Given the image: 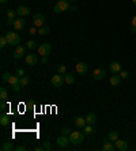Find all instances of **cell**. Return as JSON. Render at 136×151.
<instances>
[{"label": "cell", "instance_id": "1", "mask_svg": "<svg viewBox=\"0 0 136 151\" xmlns=\"http://www.w3.org/2000/svg\"><path fill=\"white\" fill-rule=\"evenodd\" d=\"M84 140V134L79 131H72L70 135V142L72 144H80Z\"/></svg>", "mask_w": 136, "mask_h": 151}, {"label": "cell", "instance_id": "2", "mask_svg": "<svg viewBox=\"0 0 136 151\" xmlns=\"http://www.w3.org/2000/svg\"><path fill=\"white\" fill-rule=\"evenodd\" d=\"M33 25L37 26V27H42V26L45 25V17L42 14H40V12H37V14L33 15Z\"/></svg>", "mask_w": 136, "mask_h": 151}, {"label": "cell", "instance_id": "3", "mask_svg": "<svg viewBox=\"0 0 136 151\" xmlns=\"http://www.w3.org/2000/svg\"><path fill=\"white\" fill-rule=\"evenodd\" d=\"M50 83H52L55 87H61L63 83H65V82H64V75H61V74L53 75V76L50 78Z\"/></svg>", "mask_w": 136, "mask_h": 151}, {"label": "cell", "instance_id": "4", "mask_svg": "<svg viewBox=\"0 0 136 151\" xmlns=\"http://www.w3.org/2000/svg\"><path fill=\"white\" fill-rule=\"evenodd\" d=\"M50 50H52V45L49 42L41 44L38 46V55H41V56H48L49 53H50Z\"/></svg>", "mask_w": 136, "mask_h": 151}, {"label": "cell", "instance_id": "5", "mask_svg": "<svg viewBox=\"0 0 136 151\" xmlns=\"http://www.w3.org/2000/svg\"><path fill=\"white\" fill-rule=\"evenodd\" d=\"M57 146L61 148H67L68 147V144L71 143L70 142V136H67V135H61V136L57 137Z\"/></svg>", "mask_w": 136, "mask_h": 151}, {"label": "cell", "instance_id": "6", "mask_svg": "<svg viewBox=\"0 0 136 151\" xmlns=\"http://www.w3.org/2000/svg\"><path fill=\"white\" fill-rule=\"evenodd\" d=\"M93 78H94L95 81H104L105 78H106V71L102 70V68H95L93 71Z\"/></svg>", "mask_w": 136, "mask_h": 151}, {"label": "cell", "instance_id": "7", "mask_svg": "<svg viewBox=\"0 0 136 151\" xmlns=\"http://www.w3.org/2000/svg\"><path fill=\"white\" fill-rule=\"evenodd\" d=\"M56 6L59 7L60 12H63V11H67V10H70L71 7V4H70V0H59L56 3Z\"/></svg>", "mask_w": 136, "mask_h": 151}, {"label": "cell", "instance_id": "8", "mask_svg": "<svg viewBox=\"0 0 136 151\" xmlns=\"http://www.w3.org/2000/svg\"><path fill=\"white\" fill-rule=\"evenodd\" d=\"M17 14H18V17H22V18L27 17V15H30V8L26 7V6H18Z\"/></svg>", "mask_w": 136, "mask_h": 151}, {"label": "cell", "instance_id": "9", "mask_svg": "<svg viewBox=\"0 0 136 151\" xmlns=\"http://www.w3.org/2000/svg\"><path fill=\"white\" fill-rule=\"evenodd\" d=\"M75 70H76V72L79 75H84L89 70V65L86 63H79V61H78L76 65H75Z\"/></svg>", "mask_w": 136, "mask_h": 151}, {"label": "cell", "instance_id": "10", "mask_svg": "<svg viewBox=\"0 0 136 151\" xmlns=\"http://www.w3.org/2000/svg\"><path fill=\"white\" fill-rule=\"evenodd\" d=\"M26 53V48L22 45L15 46V52H14V59H22Z\"/></svg>", "mask_w": 136, "mask_h": 151}, {"label": "cell", "instance_id": "11", "mask_svg": "<svg viewBox=\"0 0 136 151\" xmlns=\"http://www.w3.org/2000/svg\"><path fill=\"white\" fill-rule=\"evenodd\" d=\"M114 146H116V150L119 151H127L128 150V143L125 140H121V139H117L114 142Z\"/></svg>", "mask_w": 136, "mask_h": 151}, {"label": "cell", "instance_id": "12", "mask_svg": "<svg viewBox=\"0 0 136 151\" xmlns=\"http://www.w3.org/2000/svg\"><path fill=\"white\" fill-rule=\"evenodd\" d=\"M121 64L119 61H113V63L109 64V71L112 72V74H120V71H121Z\"/></svg>", "mask_w": 136, "mask_h": 151}, {"label": "cell", "instance_id": "13", "mask_svg": "<svg viewBox=\"0 0 136 151\" xmlns=\"http://www.w3.org/2000/svg\"><path fill=\"white\" fill-rule=\"evenodd\" d=\"M24 60H26V63H27L29 65H35V64L38 63V56H37V55L30 53V55H26Z\"/></svg>", "mask_w": 136, "mask_h": 151}, {"label": "cell", "instance_id": "14", "mask_svg": "<svg viewBox=\"0 0 136 151\" xmlns=\"http://www.w3.org/2000/svg\"><path fill=\"white\" fill-rule=\"evenodd\" d=\"M24 26H26V21H24L22 17H19V18L15 19V22H14V29L15 30H22Z\"/></svg>", "mask_w": 136, "mask_h": 151}, {"label": "cell", "instance_id": "15", "mask_svg": "<svg viewBox=\"0 0 136 151\" xmlns=\"http://www.w3.org/2000/svg\"><path fill=\"white\" fill-rule=\"evenodd\" d=\"M73 124H75V127H76V128H84L87 123H86V119H84V117L76 116L75 119H73Z\"/></svg>", "mask_w": 136, "mask_h": 151}, {"label": "cell", "instance_id": "16", "mask_svg": "<svg viewBox=\"0 0 136 151\" xmlns=\"http://www.w3.org/2000/svg\"><path fill=\"white\" fill-rule=\"evenodd\" d=\"M109 83L112 84V86H119L121 83V78H120L119 74H113L112 76L109 78Z\"/></svg>", "mask_w": 136, "mask_h": 151}, {"label": "cell", "instance_id": "17", "mask_svg": "<svg viewBox=\"0 0 136 151\" xmlns=\"http://www.w3.org/2000/svg\"><path fill=\"white\" fill-rule=\"evenodd\" d=\"M18 37H19V34H18V33H15V32L6 33V38H7V41H8V45H11V44H12V42L18 38Z\"/></svg>", "mask_w": 136, "mask_h": 151}, {"label": "cell", "instance_id": "18", "mask_svg": "<svg viewBox=\"0 0 136 151\" xmlns=\"http://www.w3.org/2000/svg\"><path fill=\"white\" fill-rule=\"evenodd\" d=\"M84 119H86V123L90 124V125H95V123H97V114L95 113H89Z\"/></svg>", "mask_w": 136, "mask_h": 151}, {"label": "cell", "instance_id": "19", "mask_svg": "<svg viewBox=\"0 0 136 151\" xmlns=\"http://www.w3.org/2000/svg\"><path fill=\"white\" fill-rule=\"evenodd\" d=\"M104 151H114L116 150V146H114V142H105L104 147H102Z\"/></svg>", "mask_w": 136, "mask_h": 151}, {"label": "cell", "instance_id": "20", "mask_svg": "<svg viewBox=\"0 0 136 151\" xmlns=\"http://www.w3.org/2000/svg\"><path fill=\"white\" fill-rule=\"evenodd\" d=\"M64 82L67 84H73L75 83V76L72 74H70V72H65L64 74Z\"/></svg>", "mask_w": 136, "mask_h": 151}, {"label": "cell", "instance_id": "21", "mask_svg": "<svg viewBox=\"0 0 136 151\" xmlns=\"http://www.w3.org/2000/svg\"><path fill=\"white\" fill-rule=\"evenodd\" d=\"M0 150L1 151H11V150H15V147L12 146V143H10V142H3Z\"/></svg>", "mask_w": 136, "mask_h": 151}, {"label": "cell", "instance_id": "22", "mask_svg": "<svg viewBox=\"0 0 136 151\" xmlns=\"http://www.w3.org/2000/svg\"><path fill=\"white\" fill-rule=\"evenodd\" d=\"M119 139V132L117 131H110L108 135V140L109 142H116Z\"/></svg>", "mask_w": 136, "mask_h": 151}, {"label": "cell", "instance_id": "23", "mask_svg": "<svg viewBox=\"0 0 136 151\" xmlns=\"http://www.w3.org/2000/svg\"><path fill=\"white\" fill-rule=\"evenodd\" d=\"M94 125H90V124H86V127H84V135H91L94 134Z\"/></svg>", "mask_w": 136, "mask_h": 151}, {"label": "cell", "instance_id": "24", "mask_svg": "<svg viewBox=\"0 0 136 151\" xmlns=\"http://www.w3.org/2000/svg\"><path fill=\"white\" fill-rule=\"evenodd\" d=\"M49 32H50V27H49V26H45V25L38 29V34L40 35H45V34H48Z\"/></svg>", "mask_w": 136, "mask_h": 151}, {"label": "cell", "instance_id": "25", "mask_svg": "<svg viewBox=\"0 0 136 151\" xmlns=\"http://www.w3.org/2000/svg\"><path fill=\"white\" fill-rule=\"evenodd\" d=\"M7 98H8L7 90H6V87H1L0 88V99H1V101H6Z\"/></svg>", "mask_w": 136, "mask_h": 151}, {"label": "cell", "instance_id": "26", "mask_svg": "<svg viewBox=\"0 0 136 151\" xmlns=\"http://www.w3.org/2000/svg\"><path fill=\"white\" fill-rule=\"evenodd\" d=\"M129 32L133 33V34L136 33V15L132 18V21H131V25H129Z\"/></svg>", "mask_w": 136, "mask_h": 151}, {"label": "cell", "instance_id": "27", "mask_svg": "<svg viewBox=\"0 0 136 151\" xmlns=\"http://www.w3.org/2000/svg\"><path fill=\"white\" fill-rule=\"evenodd\" d=\"M8 121H10V120H8L7 114H1V117H0V124H1L3 127H7L8 125Z\"/></svg>", "mask_w": 136, "mask_h": 151}, {"label": "cell", "instance_id": "28", "mask_svg": "<svg viewBox=\"0 0 136 151\" xmlns=\"http://www.w3.org/2000/svg\"><path fill=\"white\" fill-rule=\"evenodd\" d=\"M17 11L14 10H7V19H17Z\"/></svg>", "mask_w": 136, "mask_h": 151}, {"label": "cell", "instance_id": "29", "mask_svg": "<svg viewBox=\"0 0 136 151\" xmlns=\"http://www.w3.org/2000/svg\"><path fill=\"white\" fill-rule=\"evenodd\" d=\"M19 83H21L22 87H24V86H27V84L30 83V79H29L27 76H22V78H21V81H19Z\"/></svg>", "mask_w": 136, "mask_h": 151}, {"label": "cell", "instance_id": "30", "mask_svg": "<svg viewBox=\"0 0 136 151\" xmlns=\"http://www.w3.org/2000/svg\"><path fill=\"white\" fill-rule=\"evenodd\" d=\"M26 48H29V49H35V48H37V42H35L34 40H30V41H27V44H26Z\"/></svg>", "mask_w": 136, "mask_h": 151}, {"label": "cell", "instance_id": "31", "mask_svg": "<svg viewBox=\"0 0 136 151\" xmlns=\"http://www.w3.org/2000/svg\"><path fill=\"white\" fill-rule=\"evenodd\" d=\"M7 44H8V41H7V38H6V35H1V37H0V48L3 49Z\"/></svg>", "mask_w": 136, "mask_h": 151}, {"label": "cell", "instance_id": "32", "mask_svg": "<svg viewBox=\"0 0 136 151\" xmlns=\"http://www.w3.org/2000/svg\"><path fill=\"white\" fill-rule=\"evenodd\" d=\"M119 75H120V78H121V79H128V78H129V72H128V71H125V70H121Z\"/></svg>", "mask_w": 136, "mask_h": 151}, {"label": "cell", "instance_id": "33", "mask_svg": "<svg viewBox=\"0 0 136 151\" xmlns=\"http://www.w3.org/2000/svg\"><path fill=\"white\" fill-rule=\"evenodd\" d=\"M57 72H59V74H61V75H64L67 72V67H65V65H63V64H61V65H59V67H57Z\"/></svg>", "mask_w": 136, "mask_h": 151}, {"label": "cell", "instance_id": "34", "mask_svg": "<svg viewBox=\"0 0 136 151\" xmlns=\"http://www.w3.org/2000/svg\"><path fill=\"white\" fill-rule=\"evenodd\" d=\"M44 148H45V151H52L53 147L50 144V142H44Z\"/></svg>", "mask_w": 136, "mask_h": 151}, {"label": "cell", "instance_id": "35", "mask_svg": "<svg viewBox=\"0 0 136 151\" xmlns=\"http://www.w3.org/2000/svg\"><path fill=\"white\" fill-rule=\"evenodd\" d=\"M71 132H72V131H71V128H68V127H65V128L61 129V135H67V136H70Z\"/></svg>", "mask_w": 136, "mask_h": 151}, {"label": "cell", "instance_id": "36", "mask_svg": "<svg viewBox=\"0 0 136 151\" xmlns=\"http://www.w3.org/2000/svg\"><path fill=\"white\" fill-rule=\"evenodd\" d=\"M11 72H4L3 74V76H1V79H3V82H8V79H10V76H11Z\"/></svg>", "mask_w": 136, "mask_h": 151}, {"label": "cell", "instance_id": "37", "mask_svg": "<svg viewBox=\"0 0 136 151\" xmlns=\"http://www.w3.org/2000/svg\"><path fill=\"white\" fill-rule=\"evenodd\" d=\"M29 33H30V34H35V33H38V27H37V26H34V25H32V26H30Z\"/></svg>", "mask_w": 136, "mask_h": 151}, {"label": "cell", "instance_id": "38", "mask_svg": "<svg viewBox=\"0 0 136 151\" xmlns=\"http://www.w3.org/2000/svg\"><path fill=\"white\" fill-rule=\"evenodd\" d=\"M17 75L19 78L24 76V70H23V68H17Z\"/></svg>", "mask_w": 136, "mask_h": 151}, {"label": "cell", "instance_id": "39", "mask_svg": "<svg viewBox=\"0 0 136 151\" xmlns=\"http://www.w3.org/2000/svg\"><path fill=\"white\" fill-rule=\"evenodd\" d=\"M6 108H7V105H6V102L1 101V102H0V110H6Z\"/></svg>", "mask_w": 136, "mask_h": 151}, {"label": "cell", "instance_id": "40", "mask_svg": "<svg viewBox=\"0 0 136 151\" xmlns=\"http://www.w3.org/2000/svg\"><path fill=\"white\" fill-rule=\"evenodd\" d=\"M15 150L17 151H24L26 150V147H24V146H18V147H15Z\"/></svg>", "mask_w": 136, "mask_h": 151}, {"label": "cell", "instance_id": "41", "mask_svg": "<svg viewBox=\"0 0 136 151\" xmlns=\"http://www.w3.org/2000/svg\"><path fill=\"white\" fill-rule=\"evenodd\" d=\"M45 148H44V146H37V147H34V151H44Z\"/></svg>", "mask_w": 136, "mask_h": 151}, {"label": "cell", "instance_id": "42", "mask_svg": "<svg viewBox=\"0 0 136 151\" xmlns=\"http://www.w3.org/2000/svg\"><path fill=\"white\" fill-rule=\"evenodd\" d=\"M41 63H42V64H46V63H48V59H46V56H42Z\"/></svg>", "mask_w": 136, "mask_h": 151}, {"label": "cell", "instance_id": "43", "mask_svg": "<svg viewBox=\"0 0 136 151\" xmlns=\"http://www.w3.org/2000/svg\"><path fill=\"white\" fill-rule=\"evenodd\" d=\"M70 10H71V11H76V10H78V7H76V6H71Z\"/></svg>", "mask_w": 136, "mask_h": 151}, {"label": "cell", "instance_id": "44", "mask_svg": "<svg viewBox=\"0 0 136 151\" xmlns=\"http://www.w3.org/2000/svg\"><path fill=\"white\" fill-rule=\"evenodd\" d=\"M6 1H7V0H0V3H3V4L6 3Z\"/></svg>", "mask_w": 136, "mask_h": 151}, {"label": "cell", "instance_id": "45", "mask_svg": "<svg viewBox=\"0 0 136 151\" xmlns=\"http://www.w3.org/2000/svg\"><path fill=\"white\" fill-rule=\"evenodd\" d=\"M132 3H133V4H136V0H132Z\"/></svg>", "mask_w": 136, "mask_h": 151}, {"label": "cell", "instance_id": "46", "mask_svg": "<svg viewBox=\"0 0 136 151\" xmlns=\"http://www.w3.org/2000/svg\"><path fill=\"white\" fill-rule=\"evenodd\" d=\"M70 1H76V0H70Z\"/></svg>", "mask_w": 136, "mask_h": 151}]
</instances>
